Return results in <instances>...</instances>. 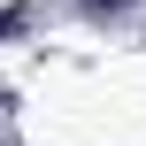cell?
Instances as JSON below:
<instances>
[{
  "label": "cell",
  "instance_id": "6da1fadb",
  "mask_svg": "<svg viewBox=\"0 0 146 146\" xmlns=\"http://www.w3.org/2000/svg\"><path fill=\"white\" fill-rule=\"evenodd\" d=\"M85 8H92V15H115V8H131V0H85Z\"/></svg>",
  "mask_w": 146,
  "mask_h": 146
}]
</instances>
